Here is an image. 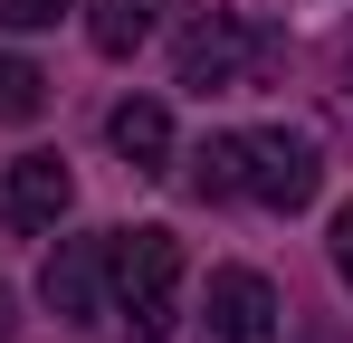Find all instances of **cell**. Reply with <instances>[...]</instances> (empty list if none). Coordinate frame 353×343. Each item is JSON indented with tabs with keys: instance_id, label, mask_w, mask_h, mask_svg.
Listing matches in <instances>:
<instances>
[{
	"instance_id": "obj_7",
	"label": "cell",
	"mask_w": 353,
	"mask_h": 343,
	"mask_svg": "<svg viewBox=\"0 0 353 343\" xmlns=\"http://www.w3.org/2000/svg\"><path fill=\"white\" fill-rule=\"evenodd\" d=\"M105 134H115V153L134 172H172V114L153 105V96H124V105L105 114Z\"/></svg>"
},
{
	"instance_id": "obj_14",
	"label": "cell",
	"mask_w": 353,
	"mask_h": 343,
	"mask_svg": "<svg viewBox=\"0 0 353 343\" xmlns=\"http://www.w3.org/2000/svg\"><path fill=\"white\" fill-rule=\"evenodd\" d=\"M344 76H353V67H344Z\"/></svg>"
},
{
	"instance_id": "obj_5",
	"label": "cell",
	"mask_w": 353,
	"mask_h": 343,
	"mask_svg": "<svg viewBox=\"0 0 353 343\" xmlns=\"http://www.w3.org/2000/svg\"><path fill=\"white\" fill-rule=\"evenodd\" d=\"M39 295L58 305V324H115V315H105V238H58Z\"/></svg>"
},
{
	"instance_id": "obj_6",
	"label": "cell",
	"mask_w": 353,
	"mask_h": 343,
	"mask_svg": "<svg viewBox=\"0 0 353 343\" xmlns=\"http://www.w3.org/2000/svg\"><path fill=\"white\" fill-rule=\"evenodd\" d=\"M0 210H10L19 229H58L67 210H77V172H67L58 153H19L10 181H0Z\"/></svg>"
},
{
	"instance_id": "obj_3",
	"label": "cell",
	"mask_w": 353,
	"mask_h": 343,
	"mask_svg": "<svg viewBox=\"0 0 353 343\" xmlns=\"http://www.w3.org/2000/svg\"><path fill=\"white\" fill-rule=\"evenodd\" d=\"M239 191L268 200V210H305V200L325 191V163H315L305 134L268 124V134H239Z\"/></svg>"
},
{
	"instance_id": "obj_8",
	"label": "cell",
	"mask_w": 353,
	"mask_h": 343,
	"mask_svg": "<svg viewBox=\"0 0 353 343\" xmlns=\"http://www.w3.org/2000/svg\"><path fill=\"white\" fill-rule=\"evenodd\" d=\"M153 29H163V0H86V39L105 57H134Z\"/></svg>"
},
{
	"instance_id": "obj_13",
	"label": "cell",
	"mask_w": 353,
	"mask_h": 343,
	"mask_svg": "<svg viewBox=\"0 0 353 343\" xmlns=\"http://www.w3.org/2000/svg\"><path fill=\"white\" fill-rule=\"evenodd\" d=\"M10 334H19V305H10V286H0V343H10Z\"/></svg>"
},
{
	"instance_id": "obj_9",
	"label": "cell",
	"mask_w": 353,
	"mask_h": 343,
	"mask_svg": "<svg viewBox=\"0 0 353 343\" xmlns=\"http://www.w3.org/2000/svg\"><path fill=\"white\" fill-rule=\"evenodd\" d=\"M191 191L201 200H239V134H220V143L191 153Z\"/></svg>"
},
{
	"instance_id": "obj_11",
	"label": "cell",
	"mask_w": 353,
	"mask_h": 343,
	"mask_svg": "<svg viewBox=\"0 0 353 343\" xmlns=\"http://www.w3.org/2000/svg\"><path fill=\"white\" fill-rule=\"evenodd\" d=\"M67 0H0V29H58Z\"/></svg>"
},
{
	"instance_id": "obj_12",
	"label": "cell",
	"mask_w": 353,
	"mask_h": 343,
	"mask_svg": "<svg viewBox=\"0 0 353 343\" xmlns=\"http://www.w3.org/2000/svg\"><path fill=\"white\" fill-rule=\"evenodd\" d=\"M334 277L353 286V200H344V210H334Z\"/></svg>"
},
{
	"instance_id": "obj_2",
	"label": "cell",
	"mask_w": 353,
	"mask_h": 343,
	"mask_svg": "<svg viewBox=\"0 0 353 343\" xmlns=\"http://www.w3.org/2000/svg\"><path fill=\"white\" fill-rule=\"evenodd\" d=\"M172 67H181V86L230 96V86H248V67H258V39H248V19H239L230 0H181Z\"/></svg>"
},
{
	"instance_id": "obj_4",
	"label": "cell",
	"mask_w": 353,
	"mask_h": 343,
	"mask_svg": "<svg viewBox=\"0 0 353 343\" xmlns=\"http://www.w3.org/2000/svg\"><path fill=\"white\" fill-rule=\"evenodd\" d=\"M201 343H277V286L258 267H220L201 295Z\"/></svg>"
},
{
	"instance_id": "obj_1",
	"label": "cell",
	"mask_w": 353,
	"mask_h": 343,
	"mask_svg": "<svg viewBox=\"0 0 353 343\" xmlns=\"http://www.w3.org/2000/svg\"><path fill=\"white\" fill-rule=\"evenodd\" d=\"M105 315L134 343H163L181 324V238L172 229H105Z\"/></svg>"
},
{
	"instance_id": "obj_10",
	"label": "cell",
	"mask_w": 353,
	"mask_h": 343,
	"mask_svg": "<svg viewBox=\"0 0 353 343\" xmlns=\"http://www.w3.org/2000/svg\"><path fill=\"white\" fill-rule=\"evenodd\" d=\"M39 105H48V76L29 57H0V124H29Z\"/></svg>"
}]
</instances>
